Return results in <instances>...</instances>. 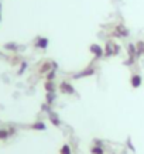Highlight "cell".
Returning a JSON list of instances; mask_svg holds the SVG:
<instances>
[{
  "instance_id": "cell-2",
  "label": "cell",
  "mask_w": 144,
  "mask_h": 154,
  "mask_svg": "<svg viewBox=\"0 0 144 154\" xmlns=\"http://www.w3.org/2000/svg\"><path fill=\"white\" fill-rule=\"evenodd\" d=\"M64 149H65V150H64V151H62V154H68V147H66V146H65V147H64Z\"/></svg>"
},
{
  "instance_id": "cell-1",
  "label": "cell",
  "mask_w": 144,
  "mask_h": 154,
  "mask_svg": "<svg viewBox=\"0 0 144 154\" xmlns=\"http://www.w3.org/2000/svg\"><path fill=\"white\" fill-rule=\"evenodd\" d=\"M133 84H134V86H139V85H140V78H139V76H134V79H133Z\"/></svg>"
}]
</instances>
